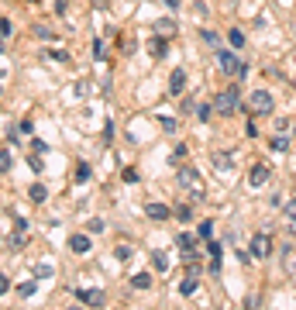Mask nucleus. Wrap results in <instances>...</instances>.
Returning a JSON list of instances; mask_svg holds the SVG:
<instances>
[{"label": "nucleus", "mask_w": 296, "mask_h": 310, "mask_svg": "<svg viewBox=\"0 0 296 310\" xmlns=\"http://www.w3.org/2000/svg\"><path fill=\"white\" fill-rule=\"evenodd\" d=\"M196 286H200V276H196V272H190L186 279H182L179 293H182V297H193V293H196Z\"/></svg>", "instance_id": "obj_14"}, {"label": "nucleus", "mask_w": 296, "mask_h": 310, "mask_svg": "<svg viewBox=\"0 0 296 310\" xmlns=\"http://www.w3.org/2000/svg\"><path fill=\"white\" fill-rule=\"evenodd\" d=\"M152 269L165 272V269H169V255H165V252H155V255H152Z\"/></svg>", "instance_id": "obj_17"}, {"label": "nucleus", "mask_w": 296, "mask_h": 310, "mask_svg": "<svg viewBox=\"0 0 296 310\" xmlns=\"http://www.w3.org/2000/svg\"><path fill=\"white\" fill-rule=\"evenodd\" d=\"M28 196H31L34 204H45V200H48V190H45L42 183H34V186H31V193H28Z\"/></svg>", "instance_id": "obj_18"}, {"label": "nucleus", "mask_w": 296, "mask_h": 310, "mask_svg": "<svg viewBox=\"0 0 296 310\" xmlns=\"http://www.w3.org/2000/svg\"><path fill=\"white\" fill-rule=\"evenodd\" d=\"M196 117L207 121V117H210V103H200V107H196Z\"/></svg>", "instance_id": "obj_38"}, {"label": "nucleus", "mask_w": 296, "mask_h": 310, "mask_svg": "<svg viewBox=\"0 0 296 310\" xmlns=\"http://www.w3.org/2000/svg\"><path fill=\"white\" fill-rule=\"evenodd\" d=\"M124 183H138V169H124Z\"/></svg>", "instance_id": "obj_41"}, {"label": "nucleus", "mask_w": 296, "mask_h": 310, "mask_svg": "<svg viewBox=\"0 0 296 310\" xmlns=\"http://www.w3.org/2000/svg\"><path fill=\"white\" fill-rule=\"evenodd\" d=\"M93 56H97V59H103V42H100V38L93 42Z\"/></svg>", "instance_id": "obj_44"}, {"label": "nucleus", "mask_w": 296, "mask_h": 310, "mask_svg": "<svg viewBox=\"0 0 296 310\" xmlns=\"http://www.w3.org/2000/svg\"><path fill=\"white\" fill-rule=\"evenodd\" d=\"M69 248H72V252L76 255H86L93 248V241H90V234H72V238H69Z\"/></svg>", "instance_id": "obj_10"}, {"label": "nucleus", "mask_w": 296, "mask_h": 310, "mask_svg": "<svg viewBox=\"0 0 296 310\" xmlns=\"http://www.w3.org/2000/svg\"><path fill=\"white\" fill-rule=\"evenodd\" d=\"M176 183H179L182 190H200V172H196L193 166H182L179 176H176Z\"/></svg>", "instance_id": "obj_6"}, {"label": "nucleus", "mask_w": 296, "mask_h": 310, "mask_svg": "<svg viewBox=\"0 0 296 310\" xmlns=\"http://www.w3.org/2000/svg\"><path fill=\"white\" fill-rule=\"evenodd\" d=\"M34 289H38V283H34V279H24V283H17V293H21V297H34Z\"/></svg>", "instance_id": "obj_23"}, {"label": "nucleus", "mask_w": 296, "mask_h": 310, "mask_svg": "<svg viewBox=\"0 0 296 310\" xmlns=\"http://www.w3.org/2000/svg\"><path fill=\"white\" fill-rule=\"evenodd\" d=\"M172 214H176L179 221H190V217H193V207H190V204H179L176 210H172Z\"/></svg>", "instance_id": "obj_26"}, {"label": "nucleus", "mask_w": 296, "mask_h": 310, "mask_svg": "<svg viewBox=\"0 0 296 310\" xmlns=\"http://www.w3.org/2000/svg\"><path fill=\"white\" fill-rule=\"evenodd\" d=\"M207 252L214 255V259H220V252H224V248H220V241H207Z\"/></svg>", "instance_id": "obj_35"}, {"label": "nucleus", "mask_w": 296, "mask_h": 310, "mask_svg": "<svg viewBox=\"0 0 296 310\" xmlns=\"http://www.w3.org/2000/svg\"><path fill=\"white\" fill-rule=\"evenodd\" d=\"M31 152H34V155H45V152H48V145L42 141V138H31Z\"/></svg>", "instance_id": "obj_33"}, {"label": "nucleus", "mask_w": 296, "mask_h": 310, "mask_svg": "<svg viewBox=\"0 0 296 310\" xmlns=\"http://www.w3.org/2000/svg\"><path fill=\"white\" fill-rule=\"evenodd\" d=\"M80 300L86 307H103V303H107V293H103V289H80Z\"/></svg>", "instance_id": "obj_7"}, {"label": "nucleus", "mask_w": 296, "mask_h": 310, "mask_svg": "<svg viewBox=\"0 0 296 310\" xmlns=\"http://www.w3.org/2000/svg\"><path fill=\"white\" fill-rule=\"evenodd\" d=\"M165 45H169V38H159V34H155V38L148 42V56H152V59H162V56H165Z\"/></svg>", "instance_id": "obj_12"}, {"label": "nucleus", "mask_w": 296, "mask_h": 310, "mask_svg": "<svg viewBox=\"0 0 296 310\" xmlns=\"http://www.w3.org/2000/svg\"><path fill=\"white\" fill-rule=\"evenodd\" d=\"M283 214H286V221H293V224H296V200H286V204H283Z\"/></svg>", "instance_id": "obj_28"}, {"label": "nucleus", "mask_w": 296, "mask_h": 310, "mask_svg": "<svg viewBox=\"0 0 296 310\" xmlns=\"http://www.w3.org/2000/svg\"><path fill=\"white\" fill-rule=\"evenodd\" d=\"M34 34H42V38H52V31H48L45 24H34Z\"/></svg>", "instance_id": "obj_43"}, {"label": "nucleus", "mask_w": 296, "mask_h": 310, "mask_svg": "<svg viewBox=\"0 0 296 310\" xmlns=\"http://www.w3.org/2000/svg\"><path fill=\"white\" fill-rule=\"evenodd\" d=\"M272 255V234L269 231H255L251 234V259H269Z\"/></svg>", "instance_id": "obj_4"}, {"label": "nucleus", "mask_w": 296, "mask_h": 310, "mask_svg": "<svg viewBox=\"0 0 296 310\" xmlns=\"http://www.w3.org/2000/svg\"><path fill=\"white\" fill-rule=\"evenodd\" d=\"M155 121H159V127H162V131H169V135H176V127H179V124H176V117H165V114L155 117Z\"/></svg>", "instance_id": "obj_22"}, {"label": "nucleus", "mask_w": 296, "mask_h": 310, "mask_svg": "<svg viewBox=\"0 0 296 310\" xmlns=\"http://www.w3.org/2000/svg\"><path fill=\"white\" fill-rule=\"evenodd\" d=\"M186 155H190V149H186V145H176V152H172V162L179 166V162H186Z\"/></svg>", "instance_id": "obj_30"}, {"label": "nucleus", "mask_w": 296, "mask_h": 310, "mask_svg": "<svg viewBox=\"0 0 296 310\" xmlns=\"http://www.w3.org/2000/svg\"><path fill=\"white\" fill-rule=\"evenodd\" d=\"M269 149H272V152H289V138H286V135H275L272 141H269Z\"/></svg>", "instance_id": "obj_19"}, {"label": "nucleus", "mask_w": 296, "mask_h": 310, "mask_svg": "<svg viewBox=\"0 0 296 310\" xmlns=\"http://www.w3.org/2000/svg\"><path fill=\"white\" fill-rule=\"evenodd\" d=\"M7 289H11V279H7V276L0 272V297H4V293H7Z\"/></svg>", "instance_id": "obj_40"}, {"label": "nucleus", "mask_w": 296, "mask_h": 310, "mask_svg": "<svg viewBox=\"0 0 296 310\" xmlns=\"http://www.w3.org/2000/svg\"><path fill=\"white\" fill-rule=\"evenodd\" d=\"M69 310H83V307H69Z\"/></svg>", "instance_id": "obj_47"}, {"label": "nucleus", "mask_w": 296, "mask_h": 310, "mask_svg": "<svg viewBox=\"0 0 296 310\" xmlns=\"http://www.w3.org/2000/svg\"><path fill=\"white\" fill-rule=\"evenodd\" d=\"M114 259H117V262H127V259H131V245H117Z\"/></svg>", "instance_id": "obj_27"}, {"label": "nucleus", "mask_w": 296, "mask_h": 310, "mask_svg": "<svg viewBox=\"0 0 296 310\" xmlns=\"http://www.w3.org/2000/svg\"><path fill=\"white\" fill-rule=\"evenodd\" d=\"M0 34H4V38L11 34V21H7V17H0Z\"/></svg>", "instance_id": "obj_42"}, {"label": "nucleus", "mask_w": 296, "mask_h": 310, "mask_svg": "<svg viewBox=\"0 0 296 310\" xmlns=\"http://www.w3.org/2000/svg\"><path fill=\"white\" fill-rule=\"evenodd\" d=\"M214 166H217V169H228V166H231V155H214Z\"/></svg>", "instance_id": "obj_36"}, {"label": "nucleus", "mask_w": 296, "mask_h": 310, "mask_svg": "<svg viewBox=\"0 0 296 310\" xmlns=\"http://www.w3.org/2000/svg\"><path fill=\"white\" fill-rule=\"evenodd\" d=\"M48 276H52V265H34V279H48Z\"/></svg>", "instance_id": "obj_32"}, {"label": "nucleus", "mask_w": 296, "mask_h": 310, "mask_svg": "<svg viewBox=\"0 0 296 310\" xmlns=\"http://www.w3.org/2000/svg\"><path fill=\"white\" fill-rule=\"evenodd\" d=\"M275 131L286 135V131H289V117H279V121H275Z\"/></svg>", "instance_id": "obj_39"}, {"label": "nucleus", "mask_w": 296, "mask_h": 310, "mask_svg": "<svg viewBox=\"0 0 296 310\" xmlns=\"http://www.w3.org/2000/svg\"><path fill=\"white\" fill-rule=\"evenodd\" d=\"M176 31H179V24L172 21V17H159V21H155V34H159V38H172Z\"/></svg>", "instance_id": "obj_9"}, {"label": "nucleus", "mask_w": 296, "mask_h": 310, "mask_svg": "<svg viewBox=\"0 0 296 310\" xmlns=\"http://www.w3.org/2000/svg\"><path fill=\"white\" fill-rule=\"evenodd\" d=\"M210 234H214V224H210V221H203V224H200V231H196V238L210 241Z\"/></svg>", "instance_id": "obj_29"}, {"label": "nucleus", "mask_w": 296, "mask_h": 310, "mask_svg": "<svg viewBox=\"0 0 296 310\" xmlns=\"http://www.w3.org/2000/svg\"><path fill=\"white\" fill-rule=\"evenodd\" d=\"M176 245H179L182 252H193L196 248V234L193 231H179V234H176Z\"/></svg>", "instance_id": "obj_13"}, {"label": "nucleus", "mask_w": 296, "mask_h": 310, "mask_svg": "<svg viewBox=\"0 0 296 310\" xmlns=\"http://www.w3.org/2000/svg\"><path fill=\"white\" fill-rule=\"evenodd\" d=\"M7 169H11V152H7V149H0V176H4Z\"/></svg>", "instance_id": "obj_31"}, {"label": "nucleus", "mask_w": 296, "mask_h": 310, "mask_svg": "<svg viewBox=\"0 0 296 310\" xmlns=\"http://www.w3.org/2000/svg\"><path fill=\"white\" fill-rule=\"evenodd\" d=\"M48 59H52V62H59V66H69V52H62V48H52V52H48Z\"/></svg>", "instance_id": "obj_24"}, {"label": "nucleus", "mask_w": 296, "mask_h": 310, "mask_svg": "<svg viewBox=\"0 0 296 310\" xmlns=\"http://www.w3.org/2000/svg\"><path fill=\"white\" fill-rule=\"evenodd\" d=\"M131 286L135 289H152V272H135L131 276Z\"/></svg>", "instance_id": "obj_15"}, {"label": "nucleus", "mask_w": 296, "mask_h": 310, "mask_svg": "<svg viewBox=\"0 0 296 310\" xmlns=\"http://www.w3.org/2000/svg\"><path fill=\"white\" fill-rule=\"evenodd\" d=\"M28 162H31V172H42V169H45V166H42V155H34V152L28 155Z\"/></svg>", "instance_id": "obj_34"}, {"label": "nucleus", "mask_w": 296, "mask_h": 310, "mask_svg": "<svg viewBox=\"0 0 296 310\" xmlns=\"http://www.w3.org/2000/svg\"><path fill=\"white\" fill-rule=\"evenodd\" d=\"M24 238H28V231H17V228H14V234L7 238V248H21Z\"/></svg>", "instance_id": "obj_21"}, {"label": "nucleus", "mask_w": 296, "mask_h": 310, "mask_svg": "<svg viewBox=\"0 0 296 310\" xmlns=\"http://www.w3.org/2000/svg\"><path fill=\"white\" fill-rule=\"evenodd\" d=\"M148 221H169V207L165 204H145Z\"/></svg>", "instance_id": "obj_11"}, {"label": "nucleus", "mask_w": 296, "mask_h": 310, "mask_svg": "<svg viewBox=\"0 0 296 310\" xmlns=\"http://www.w3.org/2000/svg\"><path fill=\"white\" fill-rule=\"evenodd\" d=\"M165 7H169V11H176V7H179V0H165Z\"/></svg>", "instance_id": "obj_45"}, {"label": "nucleus", "mask_w": 296, "mask_h": 310, "mask_svg": "<svg viewBox=\"0 0 296 310\" xmlns=\"http://www.w3.org/2000/svg\"><path fill=\"white\" fill-rule=\"evenodd\" d=\"M238 103H241V90H238V86H228L224 93H217L214 107H217V111H220L224 117H231L234 111H238Z\"/></svg>", "instance_id": "obj_3"}, {"label": "nucleus", "mask_w": 296, "mask_h": 310, "mask_svg": "<svg viewBox=\"0 0 296 310\" xmlns=\"http://www.w3.org/2000/svg\"><path fill=\"white\" fill-rule=\"evenodd\" d=\"M228 42H231V48H245V42H248V38H245V31H241V28H231V31H228Z\"/></svg>", "instance_id": "obj_16"}, {"label": "nucleus", "mask_w": 296, "mask_h": 310, "mask_svg": "<svg viewBox=\"0 0 296 310\" xmlns=\"http://www.w3.org/2000/svg\"><path fill=\"white\" fill-rule=\"evenodd\" d=\"M0 52H4V34H0Z\"/></svg>", "instance_id": "obj_46"}, {"label": "nucleus", "mask_w": 296, "mask_h": 310, "mask_svg": "<svg viewBox=\"0 0 296 310\" xmlns=\"http://www.w3.org/2000/svg\"><path fill=\"white\" fill-rule=\"evenodd\" d=\"M182 90H186V69H172V76H169V97H179Z\"/></svg>", "instance_id": "obj_8"}, {"label": "nucleus", "mask_w": 296, "mask_h": 310, "mask_svg": "<svg viewBox=\"0 0 296 310\" xmlns=\"http://www.w3.org/2000/svg\"><path fill=\"white\" fill-rule=\"evenodd\" d=\"M86 228H90L93 234H100V231H103V221L100 217H90V224H86Z\"/></svg>", "instance_id": "obj_37"}, {"label": "nucleus", "mask_w": 296, "mask_h": 310, "mask_svg": "<svg viewBox=\"0 0 296 310\" xmlns=\"http://www.w3.org/2000/svg\"><path fill=\"white\" fill-rule=\"evenodd\" d=\"M200 38H203L210 48H220V34H217V31H200Z\"/></svg>", "instance_id": "obj_25"}, {"label": "nucleus", "mask_w": 296, "mask_h": 310, "mask_svg": "<svg viewBox=\"0 0 296 310\" xmlns=\"http://www.w3.org/2000/svg\"><path fill=\"white\" fill-rule=\"evenodd\" d=\"M269 179H272V169H269L265 162H255V166L248 169V186H251V190H258V186H265Z\"/></svg>", "instance_id": "obj_5"}, {"label": "nucleus", "mask_w": 296, "mask_h": 310, "mask_svg": "<svg viewBox=\"0 0 296 310\" xmlns=\"http://www.w3.org/2000/svg\"><path fill=\"white\" fill-rule=\"evenodd\" d=\"M217 69H220L224 76H238V80L248 76V62H241L231 48H217Z\"/></svg>", "instance_id": "obj_1"}, {"label": "nucleus", "mask_w": 296, "mask_h": 310, "mask_svg": "<svg viewBox=\"0 0 296 310\" xmlns=\"http://www.w3.org/2000/svg\"><path fill=\"white\" fill-rule=\"evenodd\" d=\"M272 107H275V100H272V93H269V90H251V97H248V114L265 117V114H272Z\"/></svg>", "instance_id": "obj_2"}, {"label": "nucleus", "mask_w": 296, "mask_h": 310, "mask_svg": "<svg viewBox=\"0 0 296 310\" xmlns=\"http://www.w3.org/2000/svg\"><path fill=\"white\" fill-rule=\"evenodd\" d=\"M90 176H93V169L86 166V162H80V166H76V176H72V179H76V183H86Z\"/></svg>", "instance_id": "obj_20"}]
</instances>
